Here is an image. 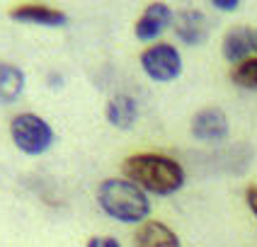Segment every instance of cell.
Returning a JSON list of instances; mask_svg holds the SVG:
<instances>
[{
  "instance_id": "11",
  "label": "cell",
  "mask_w": 257,
  "mask_h": 247,
  "mask_svg": "<svg viewBox=\"0 0 257 247\" xmlns=\"http://www.w3.org/2000/svg\"><path fill=\"white\" fill-rule=\"evenodd\" d=\"M104 119L119 131L134 129V124L139 121V102L131 95H116L107 102L104 107Z\"/></svg>"
},
{
  "instance_id": "16",
  "label": "cell",
  "mask_w": 257,
  "mask_h": 247,
  "mask_svg": "<svg viewBox=\"0 0 257 247\" xmlns=\"http://www.w3.org/2000/svg\"><path fill=\"white\" fill-rule=\"evenodd\" d=\"M245 201L250 206L252 216L257 218V187H247V191H245Z\"/></svg>"
},
{
  "instance_id": "14",
  "label": "cell",
  "mask_w": 257,
  "mask_h": 247,
  "mask_svg": "<svg viewBox=\"0 0 257 247\" xmlns=\"http://www.w3.org/2000/svg\"><path fill=\"white\" fill-rule=\"evenodd\" d=\"M85 247H121V242L112 235H95V237L87 240Z\"/></svg>"
},
{
  "instance_id": "13",
  "label": "cell",
  "mask_w": 257,
  "mask_h": 247,
  "mask_svg": "<svg viewBox=\"0 0 257 247\" xmlns=\"http://www.w3.org/2000/svg\"><path fill=\"white\" fill-rule=\"evenodd\" d=\"M230 80L238 87H245V90H257V58H250L240 66H235L230 71Z\"/></svg>"
},
{
  "instance_id": "6",
  "label": "cell",
  "mask_w": 257,
  "mask_h": 247,
  "mask_svg": "<svg viewBox=\"0 0 257 247\" xmlns=\"http://www.w3.org/2000/svg\"><path fill=\"white\" fill-rule=\"evenodd\" d=\"M189 129L197 141H209V143L223 141L228 136V116L218 107H204L192 116Z\"/></svg>"
},
{
  "instance_id": "7",
  "label": "cell",
  "mask_w": 257,
  "mask_h": 247,
  "mask_svg": "<svg viewBox=\"0 0 257 247\" xmlns=\"http://www.w3.org/2000/svg\"><path fill=\"white\" fill-rule=\"evenodd\" d=\"M172 20H175V13H172L170 5H165V3H151V5H146L143 15L139 17V22L134 27V34L143 44L153 42L168 27H172Z\"/></svg>"
},
{
  "instance_id": "8",
  "label": "cell",
  "mask_w": 257,
  "mask_h": 247,
  "mask_svg": "<svg viewBox=\"0 0 257 247\" xmlns=\"http://www.w3.org/2000/svg\"><path fill=\"white\" fill-rule=\"evenodd\" d=\"M10 20L20 22V25H39V27H66L68 25V15L63 10L49 8V5H39V3H29V5H17L10 10Z\"/></svg>"
},
{
  "instance_id": "9",
  "label": "cell",
  "mask_w": 257,
  "mask_h": 247,
  "mask_svg": "<svg viewBox=\"0 0 257 247\" xmlns=\"http://www.w3.org/2000/svg\"><path fill=\"white\" fill-rule=\"evenodd\" d=\"M223 58L233 63V66H240L245 61H250V54L255 51V29L250 27H233L223 37Z\"/></svg>"
},
{
  "instance_id": "5",
  "label": "cell",
  "mask_w": 257,
  "mask_h": 247,
  "mask_svg": "<svg viewBox=\"0 0 257 247\" xmlns=\"http://www.w3.org/2000/svg\"><path fill=\"white\" fill-rule=\"evenodd\" d=\"M172 32L185 46H201L209 39V20L197 8H185V10L175 13Z\"/></svg>"
},
{
  "instance_id": "17",
  "label": "cell",
  "mask_w": 257,
  "mask_h": 247,
  "mask_svg": "<svg viewBox=\"0 0 257 247\" xmlns=\"http://www.w3.org/2000/svg\"><path fill=\"white\" fill-rule=\"evenodd\" d=\"M255 51H257V29H255Z\"/></svg>"
},
{
  "instance_id": "10",
  "label": "cell",
  "mask_w": 257,
  "mask_h": 247,
  "mask_svg": "<svg viewBox=\"0 0 257 247\" xmlns=\"http://www.w3.org/2000/svg\"><path fill=\"white\" fill-rule=\"evenodd\" d=\"M134 247H182L177 232L160 220H146L134 232Z\"/></svg>"
},
{
  "instance_id": "3",
  "label": "cell",
  "mask_w": 257,
  "mask_h": 247,
  "mask_svg": "<svg viewBox=\"0 0 257 247\" xmlns=\"http://www.w3.org/2000/svg\"><path fill=\"white\" fill-rule=\"evenodd\" d=\"M10 136L25 155H42L54 145V129L49 126V121L29 112L17 114L10 121Z\"/></svg>"
},
{
  "instance_id": "2",
  "label": "cell",
  "mask_w": 257,
  "mask_h": 247,
  "mask_svg": "<svg viewBox=\"0 0 257 247\" xmlns=\"http://www.w3.org/2000/svg\"><path fill=\"white\" fill-rule=\"evenodd\" d=\"M97 203L109 218L119 223H141L151 216L146 191L124 177H109L97 187Z\"/></svg>"
},
{
  "instance_id": "4",
  "label": "cell",
  "mask_w": 257,
  "mask_h": 247,
  "mask_svg": "<svg viewBox=\"0 0 257 247\" xmlns=\"http://www.w3.org/2000/svg\"><path fill=\"white\" fill-rule=\"evenodd\" d=\"M143 73L156 83H170L182 73V56L172 44H156L141 54Z\"/></svg>"
},
{
  "instance_id": "15",
  "label": "cell",
  "mask_w": 257,
  "mask_h": 247,
  "mask_svg": "<svg viewBox=\"0 0 257 247\" xmlns=\"http://www.w3.org/2000/svg\"><path fill=\"white\" fill-rule=\"evenodd\" d=\"M211 5L216 10H221V13H235L240 8V0H214Z\"/></svg>"
},
{
  "instance_id": "12",
  "label": "cell",
  "mask_w": 257,
  "mask_h": 247,
  "mask_svg": "<svg viewBox=\"0 0 257 247\" xmlns=\"http://www.w3.org/2000/svg\"><path fill=\"white\" fill-rule=\"evenodd\" d=\"M25 90V73L15 63L0 61V104L15 102Z\"/></svg>"
},
{
  "instance_id": "1",
  "label": "cell",
  "mask_w": 257,
  "mask_h": 247,
  "mask_svg": "<svg viewBox=\"0 0 257 247\" xmlns=\"http://www.w3.org/2000/svg\"><path fill=\"white\" fill-rule=\"evenodd\" d=\"M124 179L134 182L139 189L156 194V196H172L185 187V170L175 158L160 153H136L128 155L121 165Z\"/></svg>"
}]
</instances>
